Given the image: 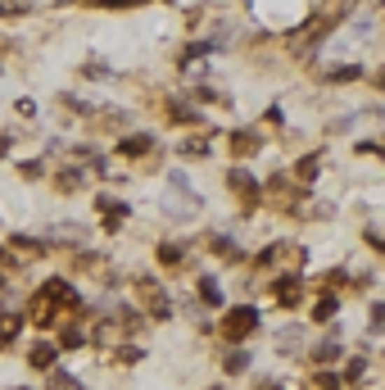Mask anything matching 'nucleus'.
Segmentation results:
<instances>
[]
</instances>
